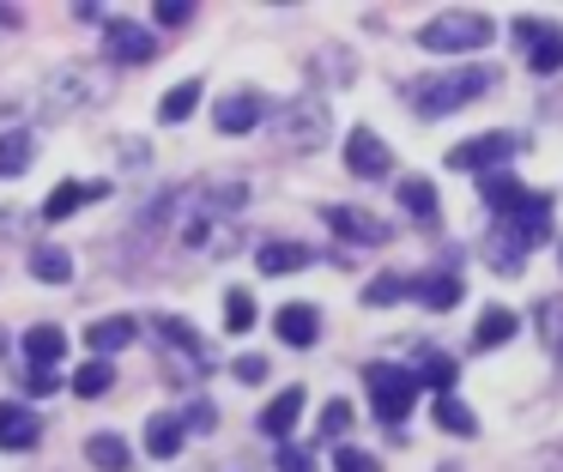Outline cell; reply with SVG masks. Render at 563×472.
Returning <instances> with one entry per match:
<instances>
[{
	"label": "cell",
	"instance_id": "cell-4",
	"mask_svg": "<svg viewBox=\"0 0 563 472\" xmlns=\"http://www.w3.org/2000/svg\"><path fill=\"white\" fill-rule=\"evenodd\" d=\"M273 133H279L285 152H316V145H328V133H333L328 103H321V97H297V103L279 109V128Z\"/></svg>",
	"mask_w": 563,
	"mask_h": 472
},
{
	"label": "cell",
	"instance_id": "cell-42",
	"mask_svg": "<svg viewBox=\"0 0 563 472\" xmlns=\"http://www.w3.org/2000/svg\"><path fill=\"white\" fill-rule=\"evenodd\" d=\"M551 24L545 19H515V36H521V43H539V36H545Z\"/></svg>",
	"mask_w": 563,
	"mask_h": 472
},
{
	"label": "cell",
	"instance_id": "cell-17",
	"mask_svg": "<svg viewBox=\"0 0 563 472\" xmlns=\"http://www.w3.org/2000/svg\"><path fill=\"white\" fill-rule=\"evenodd\" d=\"M103 194H110V182H62V188L49 194V200H43V218H67V212H79V206H91V200H103Z\"/></svg>",
	"mask_w": 563,
	"mask_h": 472
},
{
	"label": "cell",
	"instance_id": "cell-18",
	"mask_svg": "<svg viewBox=\"0 0 563 472\" xmlns=\"http://www.w3.org/2000/svg\"><path fill=\"white\" fill-rule=\"evenodd\" d=\"M43 436V418L31 406H0V448H31Z\"/></svg>",
	"mask_w": 563,
	"mask_h": 472
},
{
	"label": "cell",
	"instance_id": "cell-14",
	"mask_svg": "<svg viewBox=\"0 0 563 472\" xmlns=\"http://www.w3.org/2000/svg\"><path fill=\"white\" fill-rule=\"evenodd\" d=\"M297 418H303V387H279V394L267 399V411H261V436H291Z\"/></svg>",
	"mask_w": 563,
	"mask_h": 472
},
{
	"label": "cell",
	"instance_id": "cell-16",
	"mask_svg": "<svg viewBox=\"0 0 563 472\" xmlns=\"http://www.w3.org/2000/svg\"><path fill=\"white\" fill-rule=\"evenodd\" d=\"M551 206H558L551 194H527V200L515 206V218H503V224H515V230L527 237V249H533V242L551 237Z\"/></svg>",
	"mask_w": 563,
	"mask_h": 472
},
{
	"label": "cell",
	"instance_id": "cell-6",
	"mask_svg": "<svg viewBox=\"0 0 563 472\" xmlns=\"http://www.w3.org/2000/svg\"><path fill=\"white\" fill-rule=\"evenodd\" d=\"M345 169H352L357 182H382L394 169L388 140H382L376 128H352V133H345Z\"/></svg>",
	"mask_w": 563,
	"mask_h": 472
},
{
	"label": "cell",
	"instance_id": "cell-7",
	"mask_svg": "<svg viewBox=\"0 0 563 472\" xmlns=\"http://www.w3.org/2000/svg\"><path fill=\"white\" fill-rule=\"evenodd\" d=\"M328 230L333 237H345V242H364V249H382V242L394 237V224H382L376 212H357V206H328Z\"/></svg>",
	"mask_w": 563,
	"mask_h": 472
},
{
	"label": "cell",
	"instance_id": "cell-26",
	"mask_svg": "<svg viewBox=\"0 0 563 472\" xmlns=\"http://www.w3.org/2000/svg\"><path fill=\"white\" fill-rule=\"evenodd\" d=\"M400 206L418 218V224H437V218H442V206H437V188H430L424 176H406V182H400Z\"/></svg>",
	"mask_w": 563,
	"mask_h": 472
},
{
	"label": "cell",
	"instance_id": "cell-36",
	"mask_svg": "<svg viewBox=\"0 0 563 472\" xmlns=\"http://www.w3.org/2000/svg\"><path fill=\"white\" fill-rule=\"evenodd\" d=\"M345 430H352V406H345V399H328V406H321V436L340 442Z\"/></svg>",
	"mask_w": 563,
	"mask_h": 472
},
{
	"label": "cell",
	"instance_id": "cell-41",
	"mask_svg": "<svg viewBox=\"0 0 563 472\" xmlns=\"http://www.w3.org/2000/svg\"><path fill=\"white\" fill-rule=\"evenodd\" d=\"M236 382H267V358H236Z\"/></svg>",
	"mask_w": 563,
	"mask_h": 472
},
{
	"label": "cell",
	"instance_id": "cell-30",
	"mask_svg": "<svg viewBox=\"0 0 563 472\" xmlns=\"http://www.w3.org/2000/svg\"><path fill=\"white\" fill-rule=\"evenodd\" d=\"M412 375H418V387H437V399H442V394L454 387V375H461V370H454V358H442V351H430L424 363H412Z\"/></svg>",
	"mask_w": 563,
	"mask_h": 472
},
{
	"label": "cell",
	"instance_id": "cell-29",
	"mask_svg": "<svg viewBox=\"0 0 563 472\" xmlns=\"http://www.w3.org/2000/svg\"><path fill=\"white\" fill-rule=\"evenodd\" d=\"M527 67H533V73H539V79H551V73H558V67H563V31H558V24H551V31H545V36H539V43H533V48H527Z\"/></svg>",
	"mask_w": 563,
	"mask_h": 472
},
{
	"label": "cell",
	"instance_id": "cell-44",
	"mask_svg": "<svg viewBox=\"0 0 563 472\" xmlns=\"http://www.w3.org/2000/svg\"><path fill=\"white\" fill-rule=\"evenodd\" d=\"M7 24H19V7H0V31H7Z\"/></svg>",
	"mask_w": 563,
	"mask_h": 472
},
{
	"label": "cell",
	"instance_id": "cell-43",
	"mask_svg": "<svg viewBox=\"0 0 563 472\" xmlns=\"http://www.w3.org/2000/svg\"><path fill=\"white\" fill-rule=\"evenodd\" d=\"M279 472H309V454H297V448H285V454H279Z\"/></svg>",
	"mask_w": 563,
	"mask_h": 472
},
{
	"label": "cell",
	"instance_id": "cell-5",
	"mask_svg": "<svg viewBox=\"0 0 563 472\" xmlns=\"http://www.w3.org/2000/svg\"><path fill=\"white\" fill-rule=\"evenodd\" d=\"M509 157H515V133L497 128V133H478V140L449 145L442 164H449V169H473V176H497V169H509Z\"/></svg>",
	"mask_w": 563,
	"mask_h": 472
},
{
	"label": "cell",
	"instance_id": "cell-19",
	"mask_svg": "<svg viewBox=\"0 0 563 472\" xmlns=\"http://www.w3.org/2000/svg\"><path fill=\"white\" fill-rule=\"evenodd\" d=\"M86 460H91L98 472H128V466H134V448H128L115 430H98V436L86 442Z\"/></svg>",
	"mask_w": 563,
	"mask_h": 472
},
{
	"label": "cell",
	"instance_id": "cell-38",
	"mask_svg": "<svg viewBox=\"0 0 563 472\" xmlns=\"http://www.w3.org/2000/svg\"><path fill=\"white\" fill-rule=\"evenodd\" d=\"M152 19H158V24H188V19H195V7H188V0H158Z\"/></svg>",
	"mask_w": 563,
	"mask_h": 472
},
{
	"label": "cell",
	"instance_id": "cell-35",
	"mask_svg": "<svg viewBox=\"0 0 563 472\" xmlns=\"http://www.w3.org/2000/svg\"><path fill=\"white\" fill-rule=\"evenodd\" d=\"M533 315H539V333H545V345L563 351V297H545Z\"/></svg>",
	"mask_w": 563,
	"mask_h": 472
},
{
	"label": "cell",
	"instance_id": "cell-20",
	"mask_svg": "<svg viewBox=\"0 0 563 472\" xmlns=\"http://www.w3.org/2000/svg\"><path fill=\"white\" fill-rule=\"evenodd\" d=\"M25 358H31V363H43V370H55V363L67 358V333H62L55 321H37V327L25 333Z\"/></svg>",
	"mask_w": 563,
	"mask_h": 472
},
{
	"label": "cell",
	"instance_id": "cell-34",
	"mask_svg": "<svg viewBox=\"0 0 563 472\" xmlns=\"http://www.w3.org/2000/svg\"><path fill=\"white\" fill-rule=\"evenodd\" d=\"M224 327H231V333H249V327H255V297H249L243 285L224 290Z\"/></svg>",
	"mask_w": 563,
	"mask_h": 472
},
{
	"label": "cell",
	"instance_id": "cell-21",
	"mask_svg": "<svg viewBox=\"0 0 563 472\" xmlns=\"http://www.w3.org/2000/svg\"><path fill=\"white\" fill-rule=\"evenodd\" d=\"M255 261H261V273H273V278H279V273H303V266L316 261V254H309L303 242H261V254H255Z\"/></svg>",
	"mask_w": 563,
	"mask_h": 472
},
{
	"label": "cell",
	"instance_id": "cell-39",
	"mask_svg": "<svg viewBox=\"0 0 563 472\" xmlns=\"http://www.w3.org/2000/svg\"><path fill=\"white\" fill-rule=\"evenodd\" d=\"M212 424H219V411H212L207 399H195V406L183 411V430H212Z\"/></svg>",
	"mask_w": 563,
	"mask_h": 472
},
{
	"label": "cell",
	"instance_id": "cell-24",
	"mask_svg": "<svg viewBox=\"0 0 563 472\" xmlns=\"http://www.w3.org/2000/svg\"><path fill=\"white\" fill-rule=\"evenodd\" d=\"M152 327H158V339H164V345H176L183 358H195V370H200V358H207V345H200V333L183 321V315H152Z\"/></svg>",
	"mask_w": 563,
	"mask_h": 472
},
{
	"label": "cell",
	"instance_id": "cell-2",
	"mask_svg": "<svg viewBox=\"0 0 563 472\" xmlns=\"http://www.w3.org/2000/svg\"><path fill=\"white\" fill-rule=\"evenodd\" d=\"M490 43H497L490 12H437L430 24H418V48H430V55H478Z\"/></svg>",
	"mask_w": 563,
	"mask_h": 472
},
{
	"label": "cell",
	"instance_id": "cell-45",
	"mask_svg": "<svg viewBox=\"0 0 563 472\" xmlns=\"http://www.w3.org/2000/svg\"><path fill=\"white\" fill-rule=\"evenodd\" d=\"M558 261H563V242H558Z\"/></svg>",
	"mask_w": 563,
	"mask_h": 472
},
{
	"label": "cell",
	"instance_id": "cell-9",
	"mask_svg": "<svg viewBox=\"0 0 563 472\" xmlns=\"http://www.w3.org/2000/svg\"><path fill=\"white\" fill-rule=\"evenodd\" d=\"M485 261H490V273H503V278H515L527 266V237L515 224H490V237H485Z\"/></svg>",
	"mask_w": 563,
	"mask_h": 472
},
{
	"label": "cell",
	"instance_id": "cell-15",
	"mask_svg": "<svg viewBox=\"0 0 563 472\" xmlns=\"http://www.w3.org/2000/svg\"><path fill=\"white\" fill-rule=\"evenodd\" d=\"M515 333H521V315L503 309V303H490V309L478 315V327H473V351H497V345H509Z\"/></svg>",
	"mask_w": 563,
	"mask_h": 472
},
{
	"label": "cell",
	"instance_id": "cell-1",
	"mask_svg": "<svg viewBox=\"0 0 563 472\" xmlns=\"http://www.w3.org/2000/svg\"><path fill=\"white\" fill-rule=\"evenodd\" d=\"M490 79H497V67H478V61L449 67V73H418V79L406 85V103H412V116L442 121V116H454V109H466L473 97H485Z\"/></svg>",
	"mask_w": 563,
	"mask_h": 472
},
{
	"label": "cell",
	"instance_id": "cell-23",
	"mask_svg": "<svg viewBox=\"0 0 563 472\" xmlns=\"http://www.w3.org/2000/svg\"><path fill=\"white\" fill-rule=\"evenodd\" d=\"M527 200V188H521V176L515 169H497V176H485V206L497 218H515V206Z\"/></svg>",
	"mask_w": 563,
	"mask_h": 472
},
{
	"label": "cell",
	"instance_id": "cell-31",
	"mask_svg": "<svg viewBox=\"0 0 563 472\" xmlns=\"http://www.w3.org/2000/svg\"><path fill=\"white\" fill-rule=\"evenodd\" d=\"M437 424H442L449 436H478L473 406H466V399H454V394H442V399H437Z\"/></svg>",
	"mask_w": 563,
	"mask_h": 472
},
{
	"label": "cell",
	"instance_id": "cell-3",
	"mask_svg": "<svg viewBox=\"0 0 563 472\" xmlns=\"http://www.w3.org/2000/svg\"><path fill=\"white\" fill-rule=\"evenodd\" d=\"M364 387H369V406H376L382 424H400L406 411L418 406L412 363H364Z\"/></svg>",
	"mask_w": 563,
	"mask_h": 472
},
{
	"label": "cell",
	"instance_id": "cell-40",
	"mask_svg": "<svg viewBox=\"0 0 563 472\" xmlns=\"http://www.w3.org/2000/svg\"><path fill=\"white\" fill-rule=\"evenodd\" d=\"M25 382H31V394H55V387H62V375H55V370H43V363H31V370H25Z\"/></svg>",
	"mask_w": 563,
	"mask_h": 472
},
{
	"label": "cell",
	"instance_id": "cell-32",
	"mask_svg": "<svg viewBox=\"0 0 563 472\" xmlns=\"http://www.w3.org/2000/svg\"><path fill=\"white\" fill-rule=\"evenodd\" d=\"M110 387H115V370H110L103 358H91L86 370L74 375V394H79V399H98V394H110Z\"/></svg>",
	"mask_w": 563,
	"mask_h": 472
},
{
	"label": "cell",
	"instance_id": "cell-13",
	"mask_svg": "<svg viewBox=\"0 0 563 472\" xmlns=\"http://www.w3.org/2000/svg\"><path fill=\"white\" fill-rule=\"evenodd\" d=\"M134 339H140V321H134V315H103V321H91V327H86L91 358H110V351L134 345Z\"/></svg>",
	"mask_w": 563,
	"mask_h": 472
},
{
	"label": "cell",
	"instance_id": "cell-28",
	"mask_svg": "<svg viewBox=\"0 0 563 472\" xmlns=\"http://www.w3.org/2000/svg\"><path fill=\"white\" fill-rule=\"evenodd\" d=\"M31 273H37L43 285H67V278H74V254L55 249V242H43V249L31 254Z\"/></svg>",
	"mask_w": 563,
	"mask_h": 472
},
{
	"label": "cell",
	"instance_id": "cell-37",
	"mask_svg": "<svg viewBox=\"0 0 563 472\" xmlns=\"http://www.w3.org/2000/svg\"><path fill=\"white\" fill-rule=\"evenodd\" d=\"M333 472H382V460L369 454V448H340V454H333Z\"/></svg>",
	"mask_w": 563,
	"mask_h": 472
},
{
	"label": "cell",
	"instance_id": "cell-22",
	"mask_svg": "<svg viewBox=\"0 0 563 472\" xmlns=\"http://www.w3.org/2000/svg\"><path fill=\"white\" fill-rule=\"evenodd\" d=\"M183 418H176V411H158V418L146 424V454L152 460H176V448H183Z\"/></svg>",
	"mask_w": 563,
	"mask_h": 472
},
{
	"label": "cell",
	"instance_id": "cell-11",
	"mask_svg": "<svg viewBox=\"0 0 563 472\" xmlns=\"http://www.w3.org/2000/svg\"><path fill=\"white\" fill-rule=\"evenodd\" d=\"M273 333H279L285 345H316L321 339V309L316 303H285V309L273 315Z\"/></svg>",
	"mask_w": 563,
	"mask_h": 472
},
{
	"label": "cell",
	"instance_id": "cell-12",
	"mask_svg": "<svg viewBox=\"0 0 563 472\" xmlns=\"http://www.w3.org/2000/svg\"><path fill=\"white\" fill-rule=\"evenodd\" d=\"M412 297H418V303H430V309H454V303L466 297V278H461V266H437V273L412 278Z\"/></svg>",
	"mask_w": 563,
	"mask_h": 472
},
{
	"label": "cell",
	"instance_id": "cell-10",
	"mask_svg": "<svg viewBox=\"0 0 563 472\" xmlns=\"http://www.w3.org/2000/svg\"><path fill=\"white\" fill-rule=\"evenodd\" d=\"M103 43H110V55L122 61V67H146V61L158 55V43L146 36V24H128V19H115L110 31H103Z\"/></svg>",
	"mask_w": 563,
	"mask_h": 472
},
{
	"label": "cell",
	"instance_id": "cell-25",
	"mask_svg": "<svg viewBox=\"0 0 563 472\" xmlns=\"http://www.w3.org/2000/svg\"><path fill=\"white\" fill-rule=\"evenodd\" d=\"M31 157H37V140H31L25 128L0 133V176H25V169H31Z\"/></svg>",
	"mask_w": 563,
	"mask_h": 472
},
{
	"label": "cell",
	"instance_id": "cell-27",
	"mask_svg": "<svg viewBox=\"0 0 563 472\" xmlns=\"http://www.w3.org/2000/svg\"><path fill=\"white\" fill-rule=\"evenodd\" d=\"M200 97H207V85H200V79L170 85V91H164V103H158V121H188L200 109Z\"/></svg>",
	"mask_w": 563,
	"mask_h": 472
},
{
	"label": "cell",
	"instance_id": "cell-33",
	"mask_svg": "<svg viewBox=\"0 0 563 472\" xmlns=\"http://www.w3.org/2000/svg\"><path fill=\"white\" fill-rule=\"evenodd\" d=\"M400 297H412V278L406 273H376L364 285V303H400Z\"/></svg>",
	"mask_w": 563,
	"mask_h": 472
},
{
	"label": "cell",
	"instance_id": "cell-8",
	"mask_svg": "<svg viewBox=\"0 0 563 472\" xmlns=\"http://www.w3.org/2000/svg\"><path fill=\"white\" fill-rule=\"evenodd\" d=\"M212 121H219V133H255L261 121H267V97L261 91H224L219 109H212Z\"/></svg>",
	"mask_w": 563,
	"mask_h": 472
}]
</instances>
